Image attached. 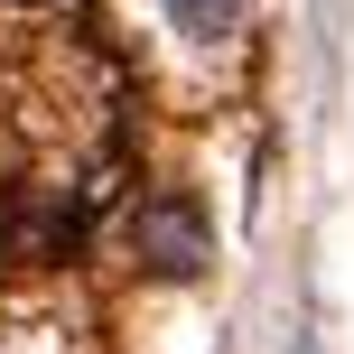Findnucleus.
Wrapping results in <instances>:
<instances>
[{
    "instance_id": "nucleus-1",
    "label": "nucleus",
    "mask_w": 354,
    "mask_h": 354,
    "mask_svg": "<svg viewBox=\"0 0 354 354\" xmlns=\"http://www.w3.org/2000/svg\"><path fill=\"white\" fill-rule=\"evenodd\" d=\"M177 37H196V47H224L233 28H243V0H168Z\"/></svg>"
}]
</instances>
